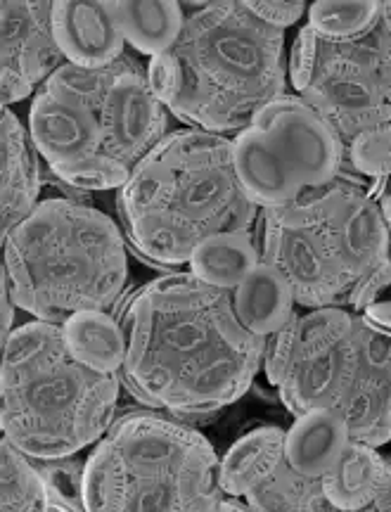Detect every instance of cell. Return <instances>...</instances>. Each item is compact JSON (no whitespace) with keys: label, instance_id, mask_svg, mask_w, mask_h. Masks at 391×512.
<instances>
[{"label":"cell","instance_id":"obj_9","mask_svg":"<svg viewBox=\"0 0 391 512\" xmlns=\"http://www.w3.org/2000/svg\"><path fill=\"white\" fill-rule=\"evenodd\" d=\"M230 140L237 181L261 209L287 207L344 169V140L297 95L268 102Z\"/></svg>","mask_w":391,"mask_h":512},{"label":"cell","instance_id":"obj_31","mask_svg":"<svg viewBox=\"0 0 391 512\" xmlns=\"http://www.w3.org/2000/svg\"><path fill=\"white\" fill-rule=\"evenodd\" d=\"M361 316L377 330L391 335V302H375L365 309Z\"/></svg>","mask_w":391,"mask_h":512},{"label":"cell","instance_id":"obj_14","mask_svg":"<svg viewBox=\"0 0 391 512\" xmlns=\"http://www.w3.org/2000/svg\"><path fill=\"white\" fill-rule=\"evenodd\" d=\"M349 441V427L335 408H311L297 415L285 432V460L299 475L323 479L342 458Z\"/></svg>","mask_w":391,"mask_h":512},{"label":"cell","instance_id":"obj_16","mask_svg":"<svg viewBox=\"0 0 391 512\" xmlns=\"http://www.w3.org/2000/svg\"><path fill=\"white\" fill-rule=\"evenodd\" d=\"M285 460V430L275 425L256 427L240 437L221 460L219 484L228 496L242 498L273 477Z\"/></svg>","mask_w":391,"mask_h":512},{"label":"cell","instance_id":"obj_24","mask_svg":"<svg viewBox=\"0 0 391 512\" xmlns=\"http://www.w3.org/2000/svg\"><path fill=\"white\" fill-rule=\"evenodd\" d=\"M43 482L48 489L50 512H81L86 510L83 503V477H86V463H79L74 456L36 460Z\"/></svg>","mask_w":391,"mask_h":512},{"label":"cell","instance_id":"obj_33","mask_svg":"<svg viewBox=\"0 0 391 512\" xmlns=\"http://www.w3.org/2000/svg\"><path fill=\"white\" fill-rule=\"evenodd\" d=\"M12 294H10V283L3 275V342L10 337L12 332V318H15V309L10 306Z\"/></svg>","mask_w":391,"mask_h":512},{"label":"cell","instance_id":"obj_2","mask_svg":"<svg viewBox=\"0 0 391 512\" xmlns=\"http://www.w3.org/2000/svg\"><path fill=\"white\" fill-rule=\"evenodd\" d=\"M117 211L147 264L178 268L211 235L252 233L261 207L237 181L233 140L181 128L136 164L117 192Z\"/></svg>","mask_w":391,"mask_h":512},{"label":"cell","instance_id":"obj_5","mask_svg":"<svg viewBox=\"0 0 391 512\" xmlns=\"http://www.w3.org/2000/svg\"><path fill=\"white\" fill-rule=\"evenodd\" d=\"M368 185L339 174L287 207L259 211L252 235L261 261L285 273L306 309L346 304L358 280L389 259V223Z\"/></svg>","mask_w":391,"mask_h":512},{"label":"cell","instance_id":"obj_21","mask_svg":"<svg viewBox=\"0 0 391 512\" xmlns=\"http://www.w3.org/2000/svg\"><path fill=\"white\" fill-rule=\"evenodd\" d=\"M254 512H332L335 505L325 496L323 482L309 479L292 470L287 460L273 472L271 479L256 486L245 496Z\"/></svg>","mask_w":391,"mask_h":512},{"label":"cell","instance_id":"obj_8","mask_svg":"<svg viewBox=\"0 0 391 512\" xmlns=\"http://www.w3.org/2000/svg\"><path fill=\"white\" fill-rule=\"evenodd\" d=\"M181 67V93L169 110L185 128L230 136L285 95V34L245 3H207L185 15L171 50Z\"/></svg>","mask_w":391,"mask_h":512},{"label":"cell","instance_id":"obj_11","mask_svg":"<svg viewBox=\"0 0 391 512\" xmlns=\"http://www.w3.org/2000/svg\"><path fill=\"white\" fill-rule=\"evenodd\" d=\"M55 3L5 0L0 5V93L3 105L29 98L64 60L53 29Z\"/></svg>","mask_w":391,"mask_h":512},{"label":"cell","instance_id":"obj_34","mask_svg":"<svg viewBox=\"0 0 391 512\" xmlns=\"http://www.w3.org/2000/svg\"><path fill=\"white\" fill-rule=\"evenodd\" d=\"M377 207H380L384 221L391 226V176L384 178L382 192H380V197H377Z\"/></svg>","mask_w":391,"mask_h":512},{"label":"cell","instance_id":"obj_7","mask_svg":"<svg viewBox=\"0 0 391 512\" xmlns=\"http://www.w3.org/2000/svg\"><path fill=\"white\" fill-rule=\"evenodd\" d=\"M219 467L202 432L155 413H126L86 460L83 503L91 512L249 510L221 489Z\"/></svg>","mask_w":391,"mask_h":512},{"label":"cell","instance_id":"obj_3","mask_svg":"<svg viewBox=\"0 0 391 512\" xmlns=\"http://www.w3.org/2000/svg\"><path fill=\"white\" fill-rule=\"evenodd\" d=\"M119 384L72 354L62 325L34 318L3 342L0 430L34 460L76 456L110 430Z\"/></svg>","mask_w":391,"mask_h":512},{"label":"cell","instance_id":"obj_27","mask_svg":"<svg viewBox=\"0 0 391 512\" xmlns=\"http://www.w3.org/2000/svg\"><path fill=\"white\" fill-rule=\"evenodd\" d=\"M318 50H320V38L316 31L306 24V27L299 29L297 38H294L292 53H290V67H287L290 69V81L294 91L299 95L309 88L313 72H316Z\"/></svg>","mask_w":391,"mask_h":512},{"label":"cell","instance_id":"obj_13","mask_svg":"<svg viewBox=\"0 0 391 512\" xmlns=\"http://www.w3.org/2000/svg\"><path fill=\"white\" fill-rule=\"evenodd\" d=\"M0 188H3V240L41 204L43 171L31 133L3 105L0 121Z\"/></svg>","mask_w":391,"mask_h":512},{"label":"cell","instance_id":"obj_12","mask_svg":"<svg viewBox=\"0 0 391 512\" xmlns=\"http://www.w3.org/2000/svg\"><path fill=\"white\" fill-rule=\"evenodd\" d=\"M53 29L64 60L74 67L100 69L126 55V38L112 10V0H57Z\"/></svg>","mask_w":391,"mask_h":512},{"label":"cell","instance_id":"obj_20","mask_svg":"<svg viewBox=\"0 0 391 512\" xmlns=\"http://www.w3.org/2000/svg\"><path fill=\"white\" fill-rule=\"evenodd\" d=\"M64 339L81 363L100 373H119L126 358V335L112 311H79L62 323Z\"/></svg>","mask_w":391,"mask_h":512},{"label":"cell","instance_id":"obj_4","mask_svg":"<svg viewBox=\"0 0 391 512\" xmlns=\"http://www.w3.org/2000/svg\"><path fill=\"white\" fill-rule=\"evenodd\" d=\"M3 275L12 304L36 320L114 311L128 280L124 235L91 204L48 197L3 240Z\"/></svg>","mask_w":391,"mask_h":512},{"label":"cell","instance_id":"obj_10","mask_svg":"<svg viewBox=\"0 0 391 512\" xmlns=\"http://www.w3.org/2000/svg\"><path fill=\"white\" fill-rule=\"evenodd\" d=\"M344 145L370 128L391 126V36L382 22L354 41H323L313 79L299 95Z\"/></svg>","mask_w":391,"mask_h":512},{"label":"cell","instance_id":"obj_19","mask_svg":"<svg viewBox=\"0 0 391 512\" xmlns=\"http://www.w3.org/2000/svg\"><path fill=\"white\" fill-rule=\"evenodd\" d=\"M261 264L259 247L249 230L211 235L190 256L188 271L202 283L233 292L254 266Z\"/></svg>","mask_w":391,"mask_h":512},{"label":"cell","instance_id":"obj_30","mask_svg":"<svg viewBox=\"0 0 391 512\" xmlns=\"http://www.w3.org/2000/svg\"><path fill=\"white\" fill-rule=\"evenodd\" d=\"M245 5L254 17H259L268 27L280 31L294 27L309 12L306 10V3H301V0H294V3H275V0H261V3H256V0H247Z\"/></svg>","mask_w":391,"mask_h":512},{"label":"cell","instance_id":"obj_18","mask_svg":"<svg viewBox=\"0 0 391 512\" xmlns=\"http://www.w3.org/2000/svg\"><path fill=\"white\" fill-rule=\"evenodd\" d=\"M387 463L389 460L382 456L380 448L351 439L337 465L320 479L325 496L330 498L335 510H368L377 489H380Z\"/></svg>","mask_w":391,"mask_h":512},{"label":"cell","instance_id":"obj_29","mask_svg":"<svg viewBox=\"0 0 391 512\" xmlns=\"http://www.w3.org/2000/svg\"><path fill=\"white\" fill-rule=\"evenodd\" d=\"M391 285V256L384 259L380 266H375L373 271L365 273L361 280L354 285V290L349 292L346 304L354 309V313H363L370 304L380 302V294Z\"/></svg>","mask_w":391,"mask_h":512},{"label":"cell","instance_id":"obj_35","mask_svg":"<svg viewBox=\"0 0 391 512\" xmlns=\"http://www.w3.org/2000/svg\"><path fill=\"white\" fill-rule=\"evenodd\" d=\"M382 27L387 29V34L391 36V0L389 3H382Z\"/></svg>","mask_w":391,"mask_h":512},{"label":"cell","instance_id":"obj_22","mask_svg":"<svg viewBox=\"0 0 391 512\" xmlns=\"http://www.w3.org/2000/svg\"><path fill=\"white\" fill-rule=\"evenodd\" d=\"M0 508L5 512H50L38 463L3 437L0 441Z\"/></svg>","mask_w":391,"mask_h":512},{"label":"cell","instance_id":"obj_23","mask_svg":"<svg viewBox=\"0 0 391 512\" xmlns=\"http://www.w3.org/2000/svg\"><path fill=\"white\" fill-rule=\"evenodd\" d=\"M309 27L323 41H354L382 22L380 0H318L309 5Z\"/></svg>","mask_w":391,"mask_h":512},{"label":"cell","instance_id":"obj_26","mask_svg":"<svg viewBox=\"0 0 391 512\" xmlns=\"http://www.w3.org/2000/svg\"><path fill=\"white\" fill-rule=\"evenodd\" d=\"M294 351H297V313H294L285 328L266 339L264 370L268 382H271L275 389H278L282 380H285L287 370L292 366Z\"/></svg>","mask_w":391,"mask_h":512},{"label":"cell","instance_id":"obj_6","mask_svg":"<svg viewBox=\"0 0 391 512\" xmlns=\"http://www.w3.org/2000/svg\"><path fill=\"white\" fill-rule=\"evenodd\" d=\"M169 114L133 55L100 69L62 64L34 93L29 133L48 166L133 171L169 136Z\"/></svg>","mask_w":391,"mask_h":512},{"label":"cell","instance_id":"obj_1","mask_svg":"<svg viewBox=\"0 0 391 512\" xmlns=\"http://www.w3.org/2000/svg\"><path fill=\"white\" fill-rule=\"evenodd\" d=\"M126 335L119 375L140 403L178 418L221 413L252 387L266 337L237 318L233 292L188 273L152 280L117 313Z\"/></svg>","mask_w":391,"mask_h":512},{"label":"cell","instance_id":"obj_17","mask_svg":"<svg viewBox=\"0 0 391 512\" xmlns=\"http://www.w3.org/2000/svg\"><path fill=\"white\" fill-rule=\"evenodd\" d=\"M112 10L128 46L147 57L171 53L185 24L183 5L173 0H112Z\"/></svg>","mask_w":391,"mask_h":512},{"label":"cell","instance_id":"obj_32","mask_svg":"<svg viewBox=\"0 0 391 512\" xmlns=\"http://www.w3.org/2000/svg\"><path fill=\"white\" fill-rule=\"evenodd\" d=\"M368 510L391 512V463H387V470H384L380 489H377V494L373 498V503L368 505Z\"/></svg>","mask_w":391,"mask_h":512},{"label":"cell","instance_id":"obj_28","mask_svg":"<svg viewBox=\"0 0 391 512\" xmlns=\"http://www.w3.org/2000/svg\"><path fill=\"white\" fill-rule=\"evenodd\" d=\"M147 83H150L152 95L164 107H171L173 100L181 93V67H178L176 55L164 53L150 57V64H147Z\"/></svg>","mask_w":391,"mask_h":512},{"label":"cell","instance_id":"obj_25","mask_svg":"<svg viewBox=\"0 0 391 512\" xmlns=\"http://www.w3.org/2000/svg\"><path fill=\"white\" fill-rule=\"evenodd\" d=\"M349 164L363 178L391 176V126L370 128L346 143Z\"/></svg>","mask_w":391,"mask_h":512},{"label":"cell","instance_id":"obj_36","mask_svg":"<svg viewBox=\"0 0 391 512\" xmlns=\"http://www.w3.org/2000/svg\"><path fill=\"white\" fill-rule=\"evenodd\" d=\"M389 233H391V226H389Z\"/></svg>","mask_w":391,"mask_h":512},{"label":"cell","instance_id":"obj_15","mask_svg":"<svg viewBox=\"0 0 391 512\" xmlns=\"http://www.w3.org/2000/svg\"><path fill=\"white\" fill-rule=\"evenodd\" d=\"M233 306L242 325L256 337H271L294 316V292L278 266H254L233 290Z\"/></svg>","mask_w":391,"mask_h":512}]
</instances>
